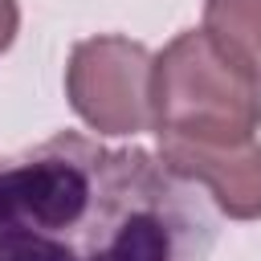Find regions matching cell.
I'll return each mask as SVG.
<instances>
[{
  "mask_svg": "<svg viewBox=\"0 0 261 261\" xmlns=\"http://www.w3.org/2000/svg\"><path fill=\"white\" fill-rule=\"evenodd\" d=\"M200 184L147 147L57 130L0 155V261H212Z\"/></svg>",
  "mask_w": 261,
  "mask_h": 261,
  "instance_id": "6da1fadb",
  "label": "cell"
},
{
  "mask_svg": "<svg viewBox=\"0 0 261 261\" xmlns=\"http://www.w3.org/2000/svg\"><path fill=\"white\" fill-rule=\"evenodd\" d=\"M155 139L245 147L261 126V82L208 33L184 29L151 73Z\"/></svg>",
  "mask_w": 261,
  "mask_h": 261,
  "instance_id": "7a4b0ae2",
  "label": "cell"
},
{
  "mask_svg": "<svg viewBox=\"0 0 261 261\" xmlns=\"http://www.w3.org/2000/svg\"><path fill=\"white\" fill-rule=\"evenodd\" d=\"M151 73L155 57L147 53V45L118 33H98L73 45L65 65V98L94 130L139 135L155 126Z\"/></svg>",
  "mask_w": 261,
  "mask_h": 261,
  "instance_id": "3957f363",
  "label": "cell"
},
{
  "mask_svg": "<svg viewBox=\"0 0 261 261\" xmlns=\"http://www.w3.org/2000/svg\"><path fill=\"white\" fill-rule=\"evenodd\" d=\"M159 155L192 184H204L224 216L232 220L261 216V143L257 139L245 147H200L184 139H159Z\"/></svg>",
  "mask_w": 261,
  "mask_h": 261,
  "instance_id": "277c9868",
  "label": "cell"
},
{
  "mask_svg": "<svg viewBox=\"0 0 261 261\" xmlns=\"http://www.w3.org/2000/svg\"><path fill=\"white\" fill-rule=\"evenodd\" d=\"M204 29L261 82V0H204Z\"/></svg>",
  "mask_w": 261,
  "mask_h": 261,
  "instance_id": "5b68a950",
  "label": "cell"
},
{
  "mask_svg": "<svg viewBox=\"0 0 261 261\" xmlns=\"http://www.w3.org/2000/svg\"><path fill=\"white\" fill-rule=\"evenodd\" d=\"M16 24H20V8H16V0H0V53L12 45Z\"/></svg>",
  "mask_w": 261,
  "mask_h": 261,
  "instance_id": "8992f818",
  "label": "cell"
}]
</instances>
